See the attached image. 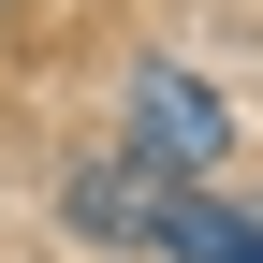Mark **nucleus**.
<instances>
[{"mask_svg":"<svg viewBox=\"0 0 263 263\" xmlns=\"http://www.w3.org/2000/svg\"><path fill=\"white\" fill-rule=\"evenodd\" d=\"M219 146H234V103H219L205 73H176V59H146V73H132V161H161V176H205Z\"/></svg>","mask_w":263,"mask_h":263,"instance_id":"f257e3e1","label":"nucleus"},{"mask_svg":"<svg viewBox=\"0 0 263 263\" xmlns=\"http://www.w3.org/2000/svg\"><path fill=\"white\" fill-rule=\"evenodd\" d=\"M176 190L190 176H161V161H73V190H59V219L73 234H117V249H161V219H176Z\"/></svg>","mask_w":263,"mask_h":263,"instance_id":"f03ea898","label":"nucleus"},{"mask_svg":"<svg viewBox=\"0 0 263 263\" xmlns=\"http://www.w3.org/2000/svg\"><path fill=\"white\" fill-rule=\"evenodd\" d=\"M161 249H176V263H263V205H219V190H176Z\"/></svg>","mask_w":263,"mask_h":263,"instance_id":"7ed1b4c3","label":"nucleus"}]
</instances>
